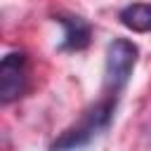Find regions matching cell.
<instances>
[{"label": "cell", "mask_w": 151, "mask_h": 151, "mask_svg": "<svg viewBox=\"0 0 151 151\" xmlns=\"http://www.w3.org/2000/svg\"><path fill=\"white\" fill-rule=\"evenodd\" d=\"M116 104H118V94L104 92V97L99 101L87 106L83 111V116L52 142L50 151H78V149L87 146L99 132H104L109 127L113 111H116Z\"/></svg>", "instance_id": "obj_1"}, {"label": "cell", "mask_w": 151, "mask_h": 151, "mask_svg": "<svg viewBox=\"0 0 151 151\" xmlns=\"http://www.w3.org/2000/svg\"><path fill=\"white\" fill-rule=\"evenodd\" d=\"M137 45L127 38H116L106 47V64H104V92L120 94L127 85L132 68L137 64Z\"/></svg>", "instance_id": "obj_2"}, {"label": "cell", "mask_w": 151, "mask_h": 151, "mask_svg": "<svg viewBox=\"0 0 151 151\" xmlns=\"http://www.w3.org/2000/svg\"><path fill=\"white\" fill-rule=\"evenodd\" d=\"M28 85V59L24 52H9L0 61V101H17Z\"/></svg>", "instance_id": "obj_3"}, {"label": "cell", "mask_w": 151, "mask_h": 151, "mask_svg": "<svg viewBox=\"0 0 151 151\" xmlns=\"http://www.w3.org/2000/svg\"><path fill=\"white\" fill-rule=\"evenodd\" d=\"M120 24L134 33H151V5L134 2L120 9Z\"/></svg>", "instance_id": "obj_5"}, {"label": "cell", "mask_w": 151, "mask_h": 151, "mask_svg": "<svg viewBox=\"0 0 151 151\" xmlns=\"http://www.w3.org/2000/svg\"><path fill=\"white\" fill-rule=\"evenodd\" d=\"M54 21L64 28V42H61V52H80L90 45L92 38V26L83 19V17H68V14H57Z\"/></svg>", "instance_id": "obj_4"}]
</instances>
